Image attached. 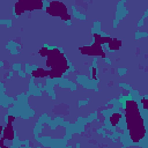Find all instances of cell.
Wrapping results in <instances>:
<instances>
[{
  "instance_id": "8992f818",
  "label": "cell",
  "mask_w": 148,
  "mask_h": 148,
  "mask_svg": "<svg viewBox=\"0 0 148 148\" xmlns=\"http://www.w3.org/2000/svg\"><path fill=\"white\" fill-rule=\"evenodd\" d=\"M16 117L13 114H8L7 116V120H6V125L3 126L2 130V134L0 135L1 139H3L5 141H7L9 143V146L12 145V142L15 139V130H14V123H15Z\"/></svg>"
},
{
  "instance_id": "7c38bea8",
  "label": "cell",
  "mask_w": 148,
  "mask_h": 148,
  "mask_svg": "<svg viewBox=\"0 0 148 148\" xmlns=\"http://www.w3.org/2000/svg\"><path fill=\"white\" fill-rule=\"evenodd\" d=\"M49 50H50V47L46 46V45H44V46H42V47L38 50V54H39L42 58H45V57L47 56V53H49Z\"/></svg>"
},
{
  "instance_id": "5bb4252c",
  "label": "cell",
  "mask_w": 148,
  "mask_h": 148,
  "mask_svg": "<svg viewBox=\"0 0 148 148\" xmlns=\"http://www.w3.org/2000/svg\"><path fill=\"white\" fill-rule=\"evenodd\" d=\"M2 130H3V126H2V125H0V135L2 134Z\"/></svg>"
},
{
  "instance_id": "3957f363",
  "label": "cell",
  "mask_w": 148,
  "mask_h": 148,
  "mask_svg": "<svg viewBox=\"0 0 148 148\" xmlns=\"http://www.w3.org/2000/svg\"><path fill=\"white\" fill-rule=\"evenodd\" d=\"M44 10L49 16L58 17L65 22L71 21L73 17L69 8L60 0H51L46 6H44Z\"/></svg>"
},
{
  "instance_id": "30bf717a",
  "label": "cell",
  "mask_w": 148,
  "mask_h": 148,
  "mask_svg": "<svg viewBox=\"0 0 148 148\" xmlns=\"http://www.w3.org/2000/svg\"><path fill=\"white\" fill-rule=\"evenodd\" d=\"M92 37H94V43H97L99 45H106V43L110 39L109 36H105V35H103L101 32H94Z\"/></svg>"
},
{
  "instance_id": "52a82bcc",
  "label": "cell",
  "mask_w": 148,
  "mask_h": 148,
  "mask_svg": "<svg viewBox=\"0 0 148 148\" xmlns=\"http://www.w3.org/2000/svg\"><path fill=\"white\" fill-rule=\"evenodd\" d=\"M108 120H109V124L111 125V127L117 128L120 125V123L123 121V113L119 111H113L110 113Z\"/></svg>"
},
{
  "instance_id": "5b68a950",
  "label": "cell",
  "mask_w": 148,
  "mask_h": 148,
  "mask_svg": "<svg viewBox=\"0 0 148 148\" xmlns=\"http://www.w3.org/2000/svg\"><path fill=\"white\" fill-rule=\"evenodd\" d=\"M79 52L82 56H89V57H99V58H105L106 52L103 47V45H99L97 43H92L89 45H83L77 47Z\"/></svg>"
},
{
  "instance_id": "277c9868",
  "label": "cell",
  "mask_w": 148,
  "mask_h": 148,
  "mask_svg": "<svg viewBox=\"0 0 148 148\" xmlns=\"http://www.w3.org/2000/svg\"><path fill=\"white\" fill-rule=\"evenodd\" d=\"M44 1L43 0H17L14 3V15L15 16H21L24 13H30L35 10H40L44 9Z\"/></svg>"
},
{
  "instance_id": "7a4b0ae2",
  "label": "cell",
  "mask_w": 148,
  "mask_h": 148,
  "mask_svg": "<svg viewBox=\"0 0 148 148\" xmlns=\"http://www.w3.org/2000/svg\"><path fill=\"white\" fill-rule=\"evenodd\" d=\"M45 65L49 71V79L56 80L62 77L71 68L65 53L59 47H51L45 57Z\"/></svg>"
},
{
  "instance_id": "9c48e42d",
  "label": "cell",
  "mask_w": 148,
  "mask_h": 148,
  "mask_svg": "<svg viewBox=\"0 0 148 148\" xmlns=\"http://www.w3.org/2000/svg\"><path fill=\"white\" fill-rule=\"evenodd\" d=\"M31 76L34 79H45L49 76V71L47 68H43V67H38L31 71Z\"/></svg>"
},
{
  "instance_id": "ba28073f",
  "label": "cell",
  "mask_w": 148,
  "mask_h": 148,
  "mask_svg": "<svg viewBox=\"0 0 148 148\" xmlns=\"http://www.w3.org/2000/svg\"><path fill=\"white\" fill-rule=\"evenodd\" d=\"M123 45V42L116 37H110L109 42L106 43V46L110 51H119Z\"/></svg>"
},
{
  "instance_id": "6da1fadb",
  "label": "cell",
  "mask_w": 148,
  "mask_h": 148,
  "mask_svg": "<svg viewBox=\"0 0 148 148\" xmlns=\"http://www.w3.org/2000/svg\"><path fill=\"white\" fill-rule=\"evenodd\" d=\"M121 113L130 141L134 145L140 143L147 136V126L139 103L133 98H127L124 102Z\"/></svg>"
},
{
  "instance_id": "8fae6325",
  "label": "cell",
  "mask_w": 148,
  "mask_h": 148,
  "mask_svg": "<svg viewBox=\"0 0 148 148\" xmlns=\"http://www.w3.org/2000/svg\"><path fill=\"white\" fill-rule=\"evenodd\" d=\"M139 105L141 106L140 109H141L143 112H146V111L148 110V98H147L146 96L141 97V98L139 99Z\"/></svg>"
},
{
  "instance_id": "4fadbf2b",
  "label": "cell",
  "mask_w": 148,
  "mask_h": 148,
  "mask_svg": "<svg viewBox=\"0 0 148 148\" xmlns=\"http://www.w3.org/2000/svg\"><path fill=\"white\" fill-rule=\"evenodd\" d=\"M91 79H92L94 81H97V80H98V76H97V68H96L95 66L91 68Z\"/></svg>"
}]
</instances>
